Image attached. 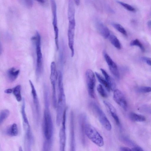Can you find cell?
Wrapping results in <instances>:
<instances>
[{"label":"cell","mask_w":151,"mask_h":151,"mask_svg":"<svg viewBox=\"0 0 151 151\" xmlns=\"http://www.w3.org/2000/svg\"><path fill=\"white\" fill-rule=\"evenodd\" d=\"M84 131L86 136L94 143L99 147L104 145V142L103 138L93 126L86 123Z\"/></svg>","instance_id":"obj_4"},{"label":"cell","mask_w":151,"mask_h":151,"mask_svg":"<svg viewBox=\"0 0 151 151\" xmlns=\"http://www.w3.org/2000/svg\"><path fill=\"white\" fill-rule=\"evenodd\" d=\"M136 90L137 92L139 93H149L151 91V88L149 86H140L137 88Z\"/></svg>","instance_id":"obj_32"},{"label":"cell","mask_w":151,"mask_h":151,"mask_svg":"<svg viewBox=\"0 0 151 151\" xmlns=\"http://www.w3.org/2000/svg\"><path fill=\"white\" fill-rule=\"evenodd\" d=\"M113 99L115 102L124 110L127 109V104L123 93L118 89L114 91Z\"/></svg>","instance_id":"obj_13"},{"label":"cell","mask_w":151,"mask_h":151,"mask_svg":"<svg viewBox=\"0 0 151 151\" xmlns=\"http://www.w3.org/2000/svg\"><path fill=\"white\" fill-rule=\"evenodd\" d=\"M95 73L99 82L108 91H110L111 90L110 87L106 80L98 73L96 72Z\"/></svg>","instance_id":"obj_26"},{"label":"cell","mask_w":151,"mask_h":151,"mask_svg":"<svg viewBox=\"0 0 151 151\" xmlns=\"http://www.w3.org/2000/svg\"><path fill=\"white\" fill-rule=\"evenodd\" d=\"M2 47L1 45L0 42V55L1 53L2 52Z\"/></svg>","instance_id":"obj_41"},{"label":"cell","mask_w":151,"mask_h":151,"mask_svg":"<svg viewBox=\"0 0 151 151\" xmlns=\"http://www.w3.org/2000/svg\"><path fill=\"white\" fill-rule=\"evenodd\" d=\"M49 105L44 104L45 109L43 118V132L45 141L52 142L53 126L49 110Z\"/></svg>","instance_id":"obj_2"},{"label":"cell","mask_w":151,"mask_h":151,"mask_svg":"<svg viewBox=\"0 0 151 151\" xmlns=\"http://www.w3.org/2000/svg\"><path fill=\"white\" fill-rule=\"evenodd\" d=\"M141 59L148 65L150 66L151 65L150 58L146 57H142L141 58Z\"/></svg>","instance_id":"obj_35"},{"label":"cell","mask_w":151,"mask_h":151,"mask_svg":"<svg viewBox=\"0 0 151 151\" xmlns=\"http://www.w3.org/2000/svg\"><path fill=\"white\" fill-rule=\"evenodd\" d=\"M98 92L101 96L103 98H107L108 95L103 86L101 84H99L97 87Z\"/></svg>","instance_id":"obj_31"},{"label":"cell","mask_w":151,"mask_h":151,"mask_svg":"<svg viewBox=\"0 0 151 151\" xmlns=\"http://www.w3.org/2000/svg\"><path fill=\"white\" fill-rule=\"evenodd\" d=\"M90 106L96 114L101 125L107 130L110 131L112 128L111 124L102 109L96 103L93 102L91 103Z\"/></svg>","instance_id":"obj_6"},{"label":"cell","mask_w":151,"mask_h":151,"mask_svg":"<svg viewBox=\"0 0 151 151\" xmlns=\"http://www.w3.org/2000/svg\"><path fill=\"white\" fill-rule=\"evenodd\" d=\"M10 111L7 109H4L0 112V125L8 117Z\"/></svg>","instance_id":"obj_28"},{"label":"cell","mask_w":151,"mask_h":151,"mask_svg":"<svg viewBox=\"0 0 151 151\" xmlns=\"http://www.w3.org/2000/svg\"><path fill=\"white\" fill-rule=\"evenodd\" d=\"M147 25L148 27L150 28H151V21L150 20L148 21L147 23Z\"/></svg>","instance_id":"obj_40"},{"label":"cell","mask_w":151,"mask_h":151,"mask_svg":"<svg viewBox=\"0 0 151 151\" xmlns=\"http://www.w3.org/2000/svg\"><path fill=\"white\" fill-rule=\"evenodd\" d=\"M108 37L111 43L115 47L119 50L121 49V44L119 40L115 35L110 33Z\"/></svg>","instance_id":"obj_23"},{"label":"cell","mask_w":151,"mask_h":151,"mask_svg":"<svg viewBox=\"0 0 151 151\" xmlns=\"http://www.w3.org/2000/svg\"><path fill=\"white\" fill-rule=\"evenodd\" d=\"M122 140L124 142L128 145H130L131 146V147H132V148H134L138 146L137 145H136L131 140H130L129 139H128L127 137H123L122 138Z\"/></svg>","instance_id":"obj_33"},{"label":"cell","mask_w":151,"mask_h":151,"mask_svg":"<svg viewBox=\"0 0 151 151\" xmlns=\"http://www.w3.org/2000/svg\"><path fill=\"white\" fill-rule=\"evenodd\" d=\"M85 77L88 94L91 98H94L95 97L94 88L96 83L94 73L91 69H87L86 72Z\"/></svg>","instance_id":"obj_7"},{"label":"cell","mask_w":151,"mask_h":151,"mask_svg":"<svg viewBox=\"0 0 151 151\" xmlns=\"http://www.w3.org/2000/svg\"><path fill=\"white\" fill-rule=\"evenodd\" d=\"M13 89L11 88H8L4 90V92L5 93L7 94L11 93L12 92Z\"/></svg>","instance_id":"obj_38"},{"label":"cell","mask_w":151,"mask_h":151,"mask_svg":"<svg viewBox=\"0 0 151 151\" xmlns=\"http://www.w3.org/2000/svg\"><path fill=\"white\" fill-rule=\"evenodd\" d=\"M19 150L20 151H22V148L21 147H19Z\"/></svg>","instance_id":"obj_42"},{"label":"cell","mask_w":151,"mask_h":151,"mask_svg":"<svg viewBox=\"0 0 151 151\" xmlns=\"http://www.w3.org/2000/svg\"><path fill=\"white\" fill-rule=\"evenodd\" d=\"M100 70L103 75L104 76L105 79L108 83L111 90L114 91L116 87V84L114 80L102 68Z\"/></svg>","instance_id":"obj_20"},{"label":"cell","mask_w":151,"mask_h":151,"mask_svg":"<svg viewBox=\"0 0 151 151\" xmlns=\"http://www.w3.org/2000/svg\"><path fill=\"white\" fill-rule=\"evenodd\" d=\"M32 40L34 43L37 55L36 71L38 74H40L43 70V58L41 47V37L38 32Z\"/></svg>","instance_id":"obj_5"},{"label":"cell","mask_w":151,"mask_h":151,"mask_svg":"<svg viewBox=\"0 0 151 151\" xmlns=\"http://www.w3.org/2000/svg\"><path fill=\"white\" fill-rule=\"evenodd\" d=\"M74 118V113L72 111L70 116V149L73 151L75 150L76 147Z\"/></svg>","instance_id":"obj_12"},{"label":"cell","mask_w":151,"mask_h":151,"mask_svg":"<svg viewBox=\"0 0 151 151\" xmlns=\"http://www.w3.org/2000/svg\"><path fill=\"white\" fill-rule=\"evenodd\" d=\"M76 26V22H69L68 31V45L71 52V57H73L74 54V32Z\"/></svg>","instance_id":"obj_9"},{"label":"cell","mask_w":151,"mask_h":151,"mask_svg":"<svg viewBox=\"0 0 151 151\" xmlns=\"http://www.w3.org/2000/svg\"><path fill=\"white\" fill-rule=\"evenodd\" d=\"M104 58L109 66L110 70L118 68L116 64L114 62L111 57L105 51L103 52Z\"/></svg>","instance_id":"obj_22"},{"label":"cell","mask_w":151,"mask_h":151,"mask_svg":"<svg viewBox=\"0 0 151 151\" xmlns=\"http://www.w3.org/2000/svg\"><path fill=\"white\" fill-rule=\"evenodd\" d=\"M25 5L28 7H31L33 5L32 0H23Z\"/></svg>","instance_id":"obj_34"},{"label":"cell","mask_w":151,"mask_h":151,"mask_svg":"<svg viewBox=\"0 0 151 151\" xmlns=\"http://www.w3.org/2000/svg\"><path fill=\"white\" fill-rule=\"evenodd\" d=\"M58 94L56 105V123L59 126L62 121L64 112L66 109L65 97L63 88V75L61 72H58Z\"/></svg>","instance_id":"obj_1"},{"label":"cell","mask_w":151,"mask_h":151,"mask_svg":"<svg viewBox=\"0 0 151 151\" xmlns=\"http://www.w3.org/2000/svg\"><path fill=\"white\" fill-rule=\"evenodd\" d=\"M66 108L63 114L61 121L62 126L59 133L60 150L61 151H65L66 143Z\"/></svg>","instance_id":"obj_8"},{"label":"cell","mask_w":151,"mask_h":151,"mask_svg":"<svg viewBox=\"0 0 151 151\" xmlns=\"http://www.w3.org/2000/svg\"><path fill=\"white\" fill-rule=\"evenodd\" d=\"M29 82L31 89L33 103L36 114L37 116L38 117L40 115V108L38 96L35 86L32 82L30 80H29Z\"/></svg>","instance_id":"obj_15"},{"label":"cell","mask_w":151,"mask_h":151,"mask_svg":"<svg viewBox=\"0 0 151 151\" xmlns=\"http://www.w3.org/2000/svg\"><path fill=\"white\" fill-rule=\"evenodd\" d=\"M103 103L105 105L108 109L110 113L116 124L120 126V122L115 108L110 103L107 101H104Z\"/></svg>","instance_id":"obj_17"},{"label":"cell","mask_w":151,"mask_h":151,"mask_svg":"<svg viewBox=\"0 0 151 151\" xmlns=\"http://www.w3.org/2000/svg\"><path fill=\"white\" fill-rule=\"evenodd\" d=\"M131 46H137L139 47L141 50L143 52L145 51V48L142 44L137 39L132 40L130 43Z\"/></svg>","instance_id":"obj_29"},{"label":"cell","mask_w":151,"mask_h":151,"mask_svg":"<svg viewBox=\"0 0 151 151\" xmlns=\"http://www.w3.org/2000/svg\"><path fill=\"white\" fill-rule=\"evenodd\" d=\"M132 150L135 151H142L143 149L139 146H138L134 148H131Z\"/></svg>","instance_id":"obj_36"},{"label":"cell","mask_w":151,"mask_h":151,"mask_svg":"<svg viewBox=\"0 0 151 151\" xmlns=\"http://www.w3.org/2000/svg\"><path fill=\"white\" fill-rule=\"evenodd\" d=\"M21 113L23 119L24 129L25 132L24 141L25 149L26 150L30 151L33 144L34 139L26 113L25 102L24 100L22 101Z\"/></svg>","instance_id":"obj_3"},{"label":"cell","mask_w":151,"mask_h":151,"mask_svg":"<svg viewBox=\"0 0 151 151\" xmlns=\"http://www.w3.org/2000/svg\"><path fill=\"white\" fill-rule=\"evenodd\" d=\"M21 89V87L20 85L16 86L13 89V94L18 102H20L22 100Z\"/></svg>","instance_id":"obj_25"},{"label":"cell","mask_w":151,"mask_h":151,"mask_svg":"<svg viewBox=\"0 0 151 151\" xmlns=\"http://www.w3.org/2000/svg\"><path fill=\"white\" fill-rule=\"evenodd\" d=\"M19 72V70L14 67L9 69L7 71V76L9 81L11 82L14 81L17 78Z\"/></svg>","instance_id":"obj_18"},{"label":"cell","mask_w":151,"mask_h":151,"mask_svg":"<svg viewBox=\"0 0 151 151\" xmlns=\"http://www.w3.org/2000/svg\"><path fill=\"white\" fill-rule=\"evenodd\" d=\"M117 2L121 5L127 10L131 12H135L136 9L131 5L121 1H117Z\"/></svg>","instance_id":"obj_30"},{"label":"cell","mask_w":151,"mask_h":151,"mask_svg":"<svg viewBox=\"0 0 151 151\" xmlns=\"http://www.w3.org/2000/svg\"><path fill=\"white\" fill-rule=\"evenodd\" d=\"M75 8L72 0H68V16L69 21H75Z\"/></svg>","instance_id":"obj_19"},{"label":"cell","mask_w":151,"mask_h":151,"mask_svg":"<svg viewBox=\"0 0 151 151\" xmlns=\"http://www.w3.org/2000/svg\"><path fill=\"white\" fill-rule=\"evenodd\" d=\"M36 1H37L38 2L40 3L41 4H44L45 1V0H34Z\"/></svg>","instance_id":"obj_39"},{"label":"cell","mask_w":151,"mask_h":151,"mask_svg":"<svg viewBox=\"0 0 151 151\" xmlns=\"http://www.w3.org/2000/svg\"><path fill=\"white\" fill-rule=\"evenodd\" d=\"M129 116L131 120L134 122H143L146 120L145 117L143 115L132 112L129 114Z\"/></svg>","instance_id":"obj_24"},{"label":"cell","mask_w":151,"mask_h":151,"mask_svg":"<svg viewBox=\"0 0 151 151\" xmlns=\"http://www.w3.org/2000/svg\"><path fill=\"white\" fill-rule=\"evenodd\" d=\"M6 134L11 137L16 136L18 133V130L17 125L14 123L10 126L6 130Z\"/></svg>","instance_id":"obj_21"},{"label":"cell","mask_w":151,"mask_h":151,"mask_svg":"<svg viewBox=\"0 0 151 151\" xmlns=\"http://www.w3.org/2000/svg\"><path fill=\"white\" fill-rule=\"evenodd\" d=\"M86 116L84 113L81 114L78 116V124L80 135L83 144L86 143L85 126L86 122Z\"/></svg>","instance_id":"obj_14"},{"label":"cell","mask_w":151,"mask_h":151,"mask_svg":"<svg viewBox=\"0 0 151 151\" xmlns=\"http://www.w3.org/2000/svg\"><path fill=\"white\" fill-rule=\"evenodd\" d=\"M112 26L116 30L125 36L127 35V32L124 28L119 24L113 23Z\"/></svg>","instance_id":"obj_27"},{"label":"cell","mask_w":151,"mask_h":151,"mask_svg":"<svg viewBox=\"0 0 151 151\" xmlns=\"http://www.w3.org/2000/svg\"><path fill=\"white\" fill-rule=\"evenodd\" d=\"M120 150L121 151H130L131 150V148H130L127 147H121L120 148Z\"/></svg>","instance_id":"obj_37"},{"label":"cell","mask_w":151,"mask_h":151,"mask_svg":"<svg viewBox=\"0 0 151 151\" xmlns=\"http://www.w3.org/2000/svg\"><path fill=\"white\" fill-rule=\"evenodd\" d=\"M96 27L98 32L104 38L108 37L110 34L109 28L101 22L97 21L95 24Z\"/></svg>","instance_id":"obj_16"},{"label":"cell","mask_w":151,"mask_h":151,"mask_svg":"<svg viewBox=\"0 0 151 151\" xmlns=\"http://www.w3.org/2000/svg\"><path fill=\"white\" fill-rule=\"evenodd\" d=\"M58 73L55 62L52 61L50 65V79L52 86V97L55 99L57 97L56 91V83L58 78Z\"/></svg>","instance_id":"obj_10"},{"label":"cell","mask_w":151,"mask_h":151,"mask_svg":"<svg viewBox=\"0 0 151 151\" xmlns=\"http://www.w3.org/2000/svg\"><path fill=\"white\" fill-rule=\"evenodd\" d=\"M53 16L52 24L53 27L55 42L58 41V29L57 25V6L55 0H50Z\"/></svg>","instance_id":"obj_11"}]
</instances>
